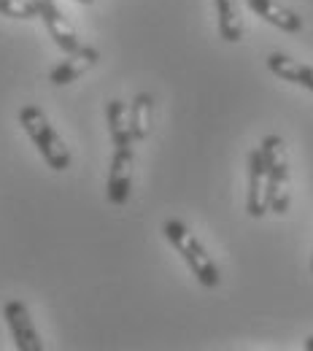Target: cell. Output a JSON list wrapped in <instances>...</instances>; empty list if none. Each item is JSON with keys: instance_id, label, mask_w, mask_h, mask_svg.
<instances>
[{"instance_id": "cell-1", "label": "cell", "mask_w": 313, "mask_h": 351, "mask_svg": "<svg viewBox=\"0 0 313 351\" xmlns=\"http://www.w3.org/2000/svg\"><path fill=\"white\" fill-rule=\"evenodd\" d=\"M162 232H165V238L173 243V249L181 254V260L186 263V267L192 270V276H195L205 289L219 287L222 273H219V267L214 263V257L208 254V249L200 243V238H197L184 221L168 219L162 224Z\"/></svg>"}, {"instance_id": "cell-2", "label": "cell", "mask_w": 313, "mask_h": 351, "mask_svg": "<svg viewBox=\"0 0 313 351\" xmlns=\"http://www.w3.org/2000/svg\"><path fill=\"white\" fill-rule=\"evenodd\" d=\"M19 125L27 132V138L36 143V149L41 152L46 165L51 171H68L71 168V149L65 146V141L60 138V132L51 128L49 117L38 106H22L19 111Z\"/></svg>"}, {"instance_id": "cell-3", "label": "cell", "mask_w": 313, "mask_h": 351, "mask_svg": "<svg viewBox=\"0 0 313 351\" xmlns=\"http://www.w3.org/2000/svg\"><path fill=\"white\" fill-rule=\"evenodd\" d=\"M262 157L270 173V197L268 208L273 214H286L292 203V165H289V152L281 135H265L262 141Z\"/></svg>"}, {"instance_id": "cell-4", "label": "cell", "mask_w": 313, "mask_h": 351, "mask_svg": "<svg viewBox=\"0 0 313 351\" xmlns=\"http://www.w3.org/2000/svg\"><path fill=\"white\" fill-rule=\"evenodd\" d=\"M249 189H246V214L254 219H262L268 214L270 197V173L262 157V149L249 152Z\"/></svg>"}, {"instance_id": "cell-5", "label": "cell", "mask_w": 313, "mask_h": 351, "mask_svg": "<svg viewBox=\"0 0 313 351\" xmlns=\"http://www.w3.org/2000/svg\"><path fill=\"white\" fill-rule=\"evenodd\" d=\"M135 176V152L133 146H116L108 168V200L114 206H127L130 192H133Z\"/></svg>"}, {"instance_id": "cell-6", "label": "cell", "mask_w": 313, "mask_h": 351, "mask_svg": "<svg viewBox=\"0 0 313 351\" xmlns=\"http://www.w3.org/2000/svg\"><path fill=\"white\" fill-rule=\"evenodd\" d=\"M33 5H36V11H38V16L44 19L51 41L60 46L65 54H71V51H76V49L82 46V38H79L76 27H73L71 19L62 14V8L57 5V0H33Z\"/></svg>"}, {"instance_id": "cell-7", "label": "cell", "mask_w": 313, "mask_h": 351, "mask_svg": "<svg viewBox=\"0 0 313 351\" xmlns=\"http://www.w3.org/2000/svg\"><path fill=\"white\" fill-rule=\"evenodd\" d=\"M3 316H5V324L11 330V338L16 343L19 351H44L41 343V335L30 319V311L22 300H8L3 308Z\"/></svg>"}, {"instance_id": "cell-8", "label": "cell", "mask_w": 313, "mask_h": 351, "mask_svg": "<svg viewBox=\"0 0 313 351\" xmlns=\"http://www.w3.org/2000/svg\"><path fill=\"white\" fill-rule=\"evenodd\" d=\"M100 62V51L95 49V46H79L76 51H71L57 68H51V73H49V82L54 84V87H65V84H73V82H79L84 73H90L92 68Z\"/></svg>"}, {"instance_id": "cell-9", "label": "cell", "mask_w": 313, "mask_h": 351, "mask_svg": "<svg viewBox=\"0 0 313 351\" xmlns=\"http://www.w3.org/2000/svg\"><path fill=\"white\" fill-rule=\"evenodd\" d=\"M265 65H268V71L273 76L313 92V65L297 62V60H292L289 54H281V51H270Z\"/></svg>"}, {"instance_id": "cell-10", "label": "cell", "mask_w": 313, "mask_h": 351, "mask_svg": "<svg viewBox=\"0 0 313 351\" xmlns=\"http://www.w3.org/2000/svg\"><path fill=\"white\" fill-rule=\"evenodd\" d=\"M246 3H249V8H251L257 16H262L268 25L284 30V33H292V36H295V33L303 30V16L295 14L292 8H286V5L278 3V0H246Z\"/></svg>"}, {"instance_id": "cell-11", "label": "cell", "mask_w": 313, "mask_h": 351, "mask_svg": "<svg viewBox=\"0 0 313 351\" xmlns=\"http://www.w3.org/2000/svg\"><path fill=\"white\" fill-rule=\"evenodd\" d=\"M105 119H108V130L114 146H133V128H130V106L119 97L108 100L105 106Z\"/></svg>"}, {"instance_id": "cell-12", "label": "cell", "mask_w": 313, "mask_h": 351, "mask_svg": "<svg viewBox=\"0 0 313 351\" xmlns=\"http://www.w3.org/2000/svg\"><path fill=\"white\" fill-rule=\"evenodd\" d=\"M219 14V36L227 44H238L243 38V16H240V0H216Z\"/></svg>"}, {"instance_id": "cell-13", "label": "cell", "mask_w": 313, "mask_h": 351, "mask_svg": "<svg viewBox=\"0 0 313 351\" xmlns=\"http://www.w3.org/2000/svg\"><path fill=\"white\" fill-rule=\"evenodd\" d=\"M151 125H154V100H151V95L140 92V95H135V100L130 103L133 141H146L151 135Z\"/></svg>"}, {"instance_id": "cell-14", "label": "cell", "mask_w": 313, "mask_h": 351, "mask_svg": "<svg viewBox=\"0 0 313 351\" xmlns=\"http://www.w3.org/2000/svg\"><path fill=\"white\" fill-rule=\"evenodd\" d=\"M0 14L11 19H36L38 11L33 0H0Z\"/></svg>"}, {"instance_id": "cell-15", "label": "cell", "mask_w": 313, "mask_h": 351, "mask_svg": "<svg viewBox=\"0 0 313 351\" xmlns=\"http://www.w3.org/2000/svg\"><path fill=\"white\" fill-rule=\"evenodd\" d=\"M305 349L313 351V335H308V338H305Z\"/></svg>"}, {"instance_id": "cell-16", "label": "cell", "mask_w": 313, "mask_h": 351, "mask_svg": "<svg viewBox=\"0 0 313 351\" xmlns=\"http://www.w3.org/2000/svg\"><path fill=\"white\" fill-rule=\"evenodd\" d=\"M76 3H84V5H90V3H95V0H76Z\"/></svg>"}, {"instance_id": "cell-17", "label": "cell", "mask_w": 313, "mask_h": 351, "mask_svg": "<svg viewBox=\"0 0 313 351\" xmlns=\"http://www.w3.org/2000/svg\"><path fill=\"white\" fill-rule=\"evenodd\" d=\"M311 270H313V263H311Z\"/></svg>"}]
</instances>
